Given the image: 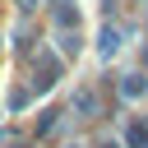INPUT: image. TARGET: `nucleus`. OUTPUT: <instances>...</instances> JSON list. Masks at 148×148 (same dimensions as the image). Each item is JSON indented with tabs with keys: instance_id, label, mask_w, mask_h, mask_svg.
Instances as JSON below:
<instances>
[{
	"instance_id": "obj_1",
	"label": "nucleus",
	"mask_w": 148,
	"mask_h": 148,
	"mask_svg": "<svg viewBox=\"0 0 148 148\" xmlns=\"http://www.w3.org/2000/svg\"><path fill=\"white\" fill-rule=\"evenodd\" d=\"M134 92H143V79L139 74H130V83H125V97H134Z\"/></svg>"
},
{
	"instance_id": "obj_2",
	"label": "nucleus",
	"mask_w": 148,
	"mask_h": 148,
	"mask_svg": "<svg viewBox=\"0 0 148 148\" xmlns=\"http://www.w3.org/2000/svg\"><path fill=\"white\" fill-rule=\"evenodd\" d=\"M79 111H97V97L92 92H79Z\"/></svg>"
}]
</instances>
